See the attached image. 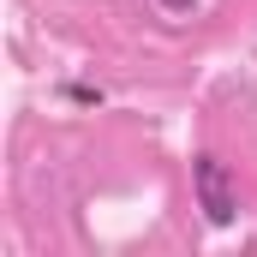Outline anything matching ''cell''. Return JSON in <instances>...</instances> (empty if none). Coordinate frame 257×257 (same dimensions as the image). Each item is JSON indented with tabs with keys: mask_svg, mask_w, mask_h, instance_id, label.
<instances>
[{
	"mask_svg": "<svg viewBox=\"0 0 257 257\" xmlns=\"http://www.w3.org/2000/svg\"><path fill=\"white\" fill-rule=\"evenodd\" d=\"M66 96H72V102H102V90H96V84H72Z\"/></svg>",
	"mask_w": 257,
	"mask_h": 257,
	"instance_id": "cell-2",
	"label": "cell"
},
{
	"mask_svg": "<svg viewBox=\"0 0 257 257\" xmlns=\"http://www.w3.org/2000/svg\"><path fill=\"white\" fill-rule=\"evenodd\" d=\"M192 192H197V209L209 215V227H227L239 215V186H233L221 156H197L192 162Z\"/></svg>",
	"mask_w": 257,
	"mask_h": 257,
	"instance_id": "cell-1",
	"label": "cell"
},
{
	"mask_svg": "<svg viewBox=\"0 0 257 257\" xmlns=\"http://www.w3.org/2000/svg\"><path fill=\"white\" fill-rule=\"evenodd\" d=\"M162 6H168V12H192L197 0H162Z\"/></svg>",
	"mask_w": 257,
	"mask_h": 257,
	"instance_id": "cell-3",
	"label": "cell"
}]
</instances>
